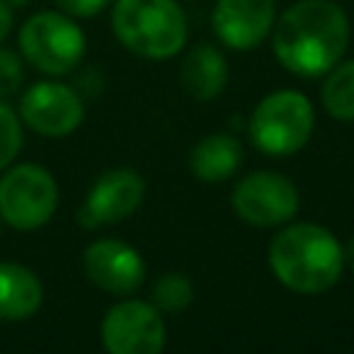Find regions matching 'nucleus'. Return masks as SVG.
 Wrapping results in <instances>:
<instances>
[{
	"label": "nucleus",
	"mask_w": 354,
	"mask_h": 354,
	"mask_svg": "<svg viewBox=\"0 0 354 354\" xmlns=\"http://www.w3.org/2000/svg\"><path fill=\"white\" fill-rule=\"evenodd\" d=\"M22 149V119L6 100H0V171L11 166V160Z\"/></svg>",
	"instance_id": "a211bd4d"
},
{
	"label": "nucleus",
	"mask_w": 354,
	"mask_h": 354,
	"mask_svg": "<svg viewBox=\"0 0 354 354\" xmlns=\"http://www.w3.org/2000/svg\"><path fill=\"white\" fill-rule=\"evenodd\" d=\"M268 266L288 290L315 296L337 285L346 268V252L326 227L299 221L274 235Z\"/></svg>",
	"instance_id": "f03ea898"
},
{
	"label": "nucleus",
	"mask_w": 354,
	"mask_h": 354,
	"mask_svg": "<svg viewBox=\"0 0 354 354\" xmlns=\"http://www.w3.org/2000/svg\"><path fill=\"white\" fill-rule=\"evenodd\" d=\"M194 301V285L183 274H163L152 288V304L160 313H183Z\"/></svg>",
	"instance_id": "f3484780"
},
{
	"label": "nucleus",
	"mask_w": 354,
	"mask_h": 354,
	"mask_svg": "<svg viewBox=\"0 0 354 354\" xmlns=\"http://www.w3.org/2000/svg\"><path fill=\"white\" fill-rule=\"evenodd\" d=\"M22 80H25V64H22V58L14 50L0 47V100L14 97L22 88Z\"/></svg>",
	"instance_id": "6ab92c4d"
},
{
	"label": "nucleus",
	"mask_w": 354,
	"mask_h": 354,
	"mask_svg": "<svg viewBox=\"0 0 354 354\" xmlns=\"http://www.w3.org/2000/svg\"><path fill=\"white\" fill-rule=\"evenodd\" d=\"M111 28L136 55L163 61L188 41V19L177 0H113Z\"/></svg>",
	"instance_id": "7ed1b4c3"
},
{
	"label": "nucleus",
	"mask_w": 354,
	"mask_h": 354,
	"mask_svg": "<svg viewBox=\"0 0 354 354\" xmlns=\"http://www.w3.org/2000/svg\"><path fill=\"white\" fill-rule=\"evenodd\" d=\"M277 6L274 0H216L213 30L230 50L257 47L274 28Z\"/></svg>",
	"instance_id": "f8f14e48"
},
{
	"label": "nucleus",
	"mask_w": 354,
	"mask_h": 354,
	"mask_svg": "<svg viewBox=\"0 0 354 354\" xmlns=\"http://www.w3.org/2000/svg\"><path fill=\"white\" fill-rule=\"evenodd\" d=\"M144 194H147V185L136 169H127V166L108 169L94 180L91 191L86 194L80 221L83 227L119 224L122 218L138 210V205L144 202Z\"/></svg>",
	"instance_id": "9d476101"
},
{
	"label": "nucleus",
	"mask_w": 354,
	"mask_h": 354,
	"mask_svg": "<svg viewBox=\"0 0 354 354\" xmlns=\"http://www.w3.org/2000/svg\"><path fill=\"white\" fill-rule=\"evenodd\" d=\"M321 102L332 119L354 122V58L351 61L340 58L326 72V80L321 88Z\"/></svg>",
	"instance_id": "dca6fc26"
},
{
	"label": "nucleus",
	"mask_w": 354,
	"mask_h": 354,
	"mask_svg": "<svg viewBox=\"0 0 354 354\" xmlns=\"http://www.w3.org/2000/svg\"><path fill=\"white\" fill-rule=\"evenodd\" d=\"M19 119L44 138H66L83 122V100L58 80H41L22 94Z\"/></svg>",
	"instance_id": "1a4fd4ad"
},
{
	"label": "nucleus",
	"mask_w": 354,
	"mask_h": 354,
	"mask_svg": "<svg viewBox=\"0 0 354 354\" xmlns=\"http://www.w3.org/2000/svg\"><path fill=\"white\" fill-rule=\"evenodd\" d=\"M58 207L55 177L39 163L3 169L0 177V221L30 232L44 227Z\"/></svg>",
	"instance_id": "423d86ee"
},
{
	"label": "nucleus",
	"mask_w": 354,
	"mask_h": 354,
	"mask_svg": "<svg viewBox=\"0 0 354 354\" xmlns=\"http://www.w3.org/2000/svg\"><path fill=\"white\" fill-rule=\"evenodd\" d=\"M271 47L288 72L326 75L348 47V17L335 0H299L274 19Z\"/></svg>",
	"instance_id": "f257e3e1"
},
{
	"label": "nucleus",
	"mask_w": 354,
	"mask_h": 354,
	"mask_svg": "<svg viewBox=\"0 0 354 354\" xmlns=\"http://www.w3.org/2000/svg\"><path fill=\"white\" fill-rule=\"evenodd\" d=\"M227 77H230L227 58L213 44H196V47H191L185 53L183 64H180V83L199 102L216 100L224 91Z\"/></svg>",
	"instance_id": "ddd939ff"
},
{
	"label": "nucleus",
	"mask_w": 354,
	"mask_h": 354,
	"mask_svg": "<svg viewBox=\"0 0 354 354\" xmlns=\"http://www.w3.org/2000/svg\"><path fill=\"white\" fill-rule=\"evenodd\" d=\"M232 207L252 227H282L299 210V191L285 174L252 171L238 180Z\"/></svg>",
	"instance_id": "6e6552de"
},
{
	"label": "nucleus",
	"mask_w": 354,
	"mask_h": 354,
	"mask_svg": "<svg viewBox=\"0 0 354 354\" xmlns=\"http://www.w3.org/2000/svg\"><path fill=\"white\" fill-rule=\"evenodd\" d=\"M19 50L33 69L50 77H61V75H69L83 61L86 36L69 14L39 11L22 22Z\"/></svg>",
	"instance_id": "39448f33"
},
{
	"label": "nucleus",
	"mask_w": 354,
	"mask_h": 354,
	"mask_svg": "<svg viewBox=\"0 0 354 354\" xmlns=\"http://www.w3.org/2000/svg\"><path fill=\"white\" fill-rule=\"evenodd\" d=\"M243 160L241 141L230 133H210L191 149V171L202 183H224L230 180Z\"/></svg>",
	"instance_id": "2eb2a0df"
},
{
	"label": "nucleus",
	"mask_w": 354,
	"mask_h": 354,
	"mask_svg": "<svg viewBox=\"0 0 354 354\" xmlns=\"http://www.w3.org/2000/svg\"><path fill=\"white\" fill-rule=\"evenodd\" d=\"M315 127V113H313V102L301 94V91H271L266 94L257 108L252 111V122H249V136L252 144L271 155V158H285L299 152Z\"/></svg>",
	"instance_id": "20e7f679"
},
{
	"label": "nucleus",
	"mask_w": 354,
	"mask_h": 354,
	"mask_svg": "<svg viewBox=\"0 0 354 354\" xmlns=\"http://www.w3.org/2000/svg\"><path fill=\"white\" fill-rule=\"evenodd\" d=\"M113 0H55V6L69 17H97Z\"/></svg>",
	"instance_id": "aec40b11"
},
{
	"label": "nucleus",
	"mask_w": 354,
	"mask_h": 354,
	"mask_svg": "<svg viewBox=\"0 0 354 354\" xmlns=\"http://www.w3.org/2000/svg\"><path fill=\"white\" fill-rule=\"evenodd\" d=\"M44 299L39 277L19 263H0V318L22 321L39 313Z\"/></svg>",
	"instance_id": "4468645a"
},
{
	"label": "nucleus",
	"mask_w": 354,
	"mask_h": 354,
	"mask_svg": "<svg viewBox=\"0 0 354 354\" xmlns=\"http://www.w3.org/2000/svg\"><path fill=\"white\" fill-rule=\"evenodd\" d=\"M83 268H86V277L97 288H102L105 293H116V296L136 293L147 274L144 257L130 243L116 241V238L94 241L83 252Z\"/></svg>",
	"instance_id": "9b49d317"
},
{
	"label": "nucleus",
	"mask_w": 354,
	"mask_h": 354,
	"mask_svg": "<svg viewBox=\"0 0 354 354\" xmlns=\"http://www.w3.org/2000/svg\"><path fill=\"white\" fill-rule=\"evenodd\" d=\"M6 3H8V6H11V8H17V6H25V3H28V0H6Z\"/></svg>",
	"instance_id": "5701e85b"
},
{
	"label": "nucleus",
	"mask_w": 354,
	"mask_h": 354,
	"mask_svg": "<svg viewBox=\"0 0 354 354\" xmlns=\"http://www.w3.org/2000/svg\"><path fill=\"white\" fill-rule=\"evenodd\" d=\"M11 22H14V8L6 0H0V44L11 33Z\"/></svg>",
	"instance_id": "412c9836"
},
{
	"label": "nucleus",
	"mask_w": 354,
	"mask_h": 354,
	"mask_svg": "<svg viewBox=\"0 0 354 354\" xmlns=\"http://www.w3.org/2000/svg\"><path fill=\"white\" fill-rule=\"evenodd\" d=\"M100 337L111 354H158L166 346L163 313L152 301L124 299L102 315Z\"/></svg>",
	"instance_id": "0eeeda50"
},
{
	"label": "nucleus",
	"mask_w": 354,
	"mask_h": 354,
	"mask_svg": "<svg viewBox=\"0 0 354 354\" xmlns=\"http://www.w3.org/2000/svg\"><path fill=\"white\" fill-rule=\"evenodd\" d=\"M343 252H346V260H351V266H354V241H351V246L343 249Z\"/></svg>",
	"instance_id": "4be33fe9"
}]
</instances>
